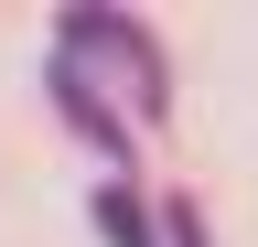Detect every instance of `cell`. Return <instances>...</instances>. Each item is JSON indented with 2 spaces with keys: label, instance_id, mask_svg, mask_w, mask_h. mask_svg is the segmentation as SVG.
<instances>
[{
  "label": "cell",
  "instance_id": "cell-1",
  "mask_svg": "<svg viewBox=\"0 0 258 247\" xmlns=\"http://www.w3.org/2000/svg\"><path fill=\"white\" fill-rule=\"evenodd\" d=\"M64 54H108V86L140 118H161V43L140 33V22H118V11H76L64 22Z\"/></svg>",
  "mask_w": 258,
  "mask_h": 247
},
{
  "label": "cell",
  "instance_id": "cell-2",
  "mask_svg": "<svg viewBox=\"0 0 258 247\" xmlns=\"http://www.w3.org/2000/svg\"><path fill=\"white\" fill-rule=\"evenodd\" d=\"M97 226H108L118 247H151V226H140V204H129V194H118V183H108V194H97Z\"/></svg>",
  "mask_w": 258,
  "mask_h": 247
}]
</instances>
